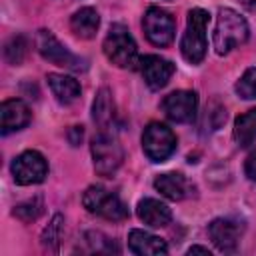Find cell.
Instances as JSON below:
<instances>
[{
    "label": "cell",
    "mask_w": 256,
    "mask_h": 256,
    "mask_svg": "<svg viewBox=\"0 0 256 256\" xmlns=\"http://www.w3.org/2000/svg\"><path fill=\"white\" fill-rule=\"evenodd\" d=\"M250 36L248 22L244 20L242 14H238L232 8H220L216 16V26H214V50L216 54L224 56L232 48L244 44Z\"/></svg>",
    "instance_id": "6da1fadb"
},
{
    "label": "cell",
    "mask_w": 256,
    "mask_h": 256,
    "mask_svg": "<svg viewBox=\"0 0 256 256\" xmlns=\"http://www.w3.org/2000/svg\"><path fill=\"white\" fill-rule=\"evenodd\" d=\"M210 20V14L204 8H192L188 12L186 20V32L180 40V52L186 62L200 64L206 56V24Z\"/></svg>",
    "instance_id": "7a4b0ae2"
},
{
    "label": "cell",
    "mask_w": 256,
    "mask_h": 256,
    "mask_svg": "<svg viewBox=\"0 0 256 256\" xmlns=\"http://www.w3.org/2000/svg\"><path fill=\"white\" fill-rule=\"evenodd\" d=\"M102 48H104L106 58L118 68H134L136 64H140L136 42L130 36L128 28L122 26V24H112L110 26Z\"/></svg>",
    "instance_id": "3957f363"
},
{
    "label": "cell",
    "mask_w": 256,
    "mask_h": 256,
    "mask_svg": "<svg viewBox=\"0 0 256 256\" xmlns=\"http://www.w3.org/2000/svg\"><path fill=\"white\" fill-rule=\"evenodd\" d=\"M90 152H92L96 174H100L104 178H112L124 160V152H122L120 142L112 134H108L106 130H100L94 136V140L90 144Z\"/></svg>",
    "instance_id": "277c9868"
},
{
    "label": "cell",
    "mask_w": 256,
    "mask_h": 256,
    "mask_svg": "<svg viewBox=\"0 0 256 256\" xmlns=\"http://www.w3.org/2000/svg\"><path fill=\"white\" fill-rule=\"evenodd\" d=\"M82 204L88 212H92L96 216H102L106 220H112V222H120V220L128 218L126 204L116 194L104 190L102 186L86 188V192L82 196Z\"/></svg>",
    "instance_id": "5b68a950"
},
{
    "label": "cell",
    "mask_w": 256,
    "mask_h": 256,
    "mask_svg": "<svg viewBox=\"0 0 256 256\" xmlns=\"http://www.w3.org/2000/svg\"><path fill=\"white\" fill-rule=\"evenodd\" d=\"M36 48L44 60H48L60 68H66V70H84L86 68V62L80 56L72 54L50 30H38Z\"/></svg>",
    "instance_id": "8992f818"
},
{
    "label": "cell",
    "mask_w": 256,
    "mask_h": 256,
    "mask_svg": "<svg viewBox=\"0 0 256 256\" xmlns=\"http://www.w3.org/2000/svg\"><path fill=\"white\" fill-rule=\"evenodd\" d=\"M142 150L152 162H164L176 150L174 132L162 122H150L142 134Z\"/></svg>",
    "instance_id": "52a82bcc"
},
{
    "label": "cell",
    "mask_w": 256,
    "mask_h": 256,
    "mask_svg": "<svg viewBox=\"0 0 256 256\" xmlns=\"http://www.w3.org/2000/svg\"><path fill=\"white\" fill-rule=\"evenodd\" d=\"M14 182L20 186H30V184H40L46 174H48V164L46 158L36 152V150H26L18 154L10 166Z\"/></svg>",
    "instance_id": "ba28073f"
},
{
    "label": "cell",
    "mask_w": 256,
    "mask_h": 256,
    "mask_svg": "<svg viewBox=\"0 0 256 256\" xmlns=\"http://www.w3.org/2000/svg\"><path fill=\"white\" fill-rule=\"evenodd\" d=\"M142 28L146 38L154 46H168L174 40V18L158 6H150L146 10L142 18Z\"/></svg>",
    "instance_id": "9c48e42d"
},
{
    "label": "cell",
    "mask_w": 256,
    "mask_h": 256,
    "mask_svg": "<svg viewBox=\"0 0 256 256\" xmlns=\"http://www.w3.org/2000/svg\"><path fill=\"white\" fill-rule=\"evenodd\" d=\"M196 108H198V96H196V92H190V90L170 92L162 100L164 114L172 122H178V124L192 122V118L196 116Z\"/></svg>",
    "instance_id": "30bf717a"
},
{
    "label": "cell",
    "mask_w": 256,
    "mask_h": 256,
    "mask_svg": "<svg viewBox=\"0 0 256 256\" xmlns=\"http://www.w3.org/2000/svg\"><path fill=\"white\" fill-rule=\"evenodd\" d=\"M140 74L144 78V82L152 88V90H160L168 84V80L174 74V64L166 58L160 56H144L140 58Z\"/></svg>",
    "instance_id": "8fae6325"
},
{
    "label": "cell",
    "mask_w": 256,
    "mask_h": 256,
    "mask_svg": "<svg viewBox=\"0 0 256 256\" xmlns=\"http://www.w3.org/2000/svg\"><path fill=\"white\" fill-rule=\"evenodd\" d=\"M242 226L230 218H216L208 226V234L220 252H234L238 246Z\"/></svg>",
    "instance_id": "7c38bea8"
},
{
    "label": "cell",
    "mask_w": 256,
    "mask_h": 256,
    "mask_svg": "<svg viewBox=\"0 0 256 256\" xmlns=\"http://www.w3.org/2000/svg\"><path fill=\"white\" fill-rule=\"evenodd\" d=\"M30 108L24 100L20 98H12L2 102L0 106V128L2 134H10L16 130H22L28 122H30Z\"/></svg>",
    "instance_id": "4fadbf2b"
},
{
    "label": "cell",
    "mask_w": 256,
    "mask_h": 256,
    "mask_svg": "<svg viewBox=\"0 0 256 256\" xmlns=\"http://www.w3.org/2000/svg\"><path fill=\"white\" fill-rule=\"evenodd\" d=\"M136 214H138V218H140L144 224H148V226H152V228L166 226V224H170V220H172L170 208H168L164 202L156 200V198H144V200H140L138 206H136Z\"/></svg>",
    "instance_id": "5bb4252c"
},
{
    "label": "cell",
    "mask_w": 256,
    "mask_h": 256,
    "mask_svg": "<svg viewBox=\"0 0 256 256\" xmlns=\"http://www.w3.org/2000/svg\"><path fill=\"white\" fill-rule=\"evenodd\" d=\"M128 248L134 254H140V256H160V254L168 252V246L162 238H158L154 234H148L144 230H130Z\"/></svg>",
    "instance_id": "9a60e30c"
},
{
    "label": "cell",
    "mask_w": 256,
    "mask_h": 256,
    "mask_svg": "<svg viewBox=\"0 0 256 256\" xmlns=\"http://www.w3.org/2000/svg\"><path fill=\"white\" fill-rule=\"evenodd\" d=\"M154 188H156L162 196H166V198H170V200H182V198H186V196L190 194V190H192L190 182H188L182 174H178V172H166V174L156 176Z\"/></svg>",
    "instance_id": "2e32d148"
},
{
    "label": "cell",
    "mask_w": 256,
    "mask_h": 256,
    "mask_svg": "<svg viewBox=\"0 0 256 256\" xmlns=\"http://www.w3.org/2000/svg\"><path fill=\"white\" fill-rule=\"evenodd\" d=\"M48 80V86L52 90V94L56 96V100L64 106L72 104L78 100L80 96V84L72 78V76H64V74H56V72H50L46 76Z\"/></svg>",
    "instance_id": "e0dca14e"
},
{
    "label": "cell",
    "mask_w": 256,
    "mask_h": 256,
    "mask_svg": "<svg viewBox=\"0 0 256 256\" xmlns=\"http://www.w3.org/2000/svg\"><path fill=\"white\" fill-rule=\"evenodd\" d=\"M98 24H100V18H98V12L90 6H84L80 8L78 12H74V16L70 18V28L72 32L78 36V38H94L96 30H98Z\"/></svg>",
    "instance_id": "ac0fdd59"
},
{
    "label": "cell",
    "mask_w": 256,
    "mask_h": 256,
    "mask_svg": "<svg viewBox=\"0 0 256 256\" xmlns=\"http://www.w3.org/2000/svg\"><path fill=\"white\" fill-rule=\"evenodd\" d=\"M114 100L108 88H102L96 98H94V106H92V118L98 124L100 130H108L110 124L114 122Z\"/></svg>",
    "instance_id": "d6986e66"
},
{
    "label": "cell",
    "mask_w": 256,
    "mask_h": 256,
    "mask_svg": "<svg viewBox=\"0 0 256 256\" xmlns=\"http://www.w3.org/2000/svg\"><path fill=\"white\" fill-rule=\"evenodd\" d=\"M234 140L238 146L246 148L256 142V108L240 114L234 122Z\"/></svg>",
    "instance_id": "ffe728a7"
},
{
    "label": "cell",
    "mask_w": 256,
    "mask_h": 256,
    "mask_svg": "<svg viewBox=\"0 0 256 256\" xmlns=\"http://www.w3.org/2000/svg\"><path fill=\"white\" fill-rule=\"evenodd\" d=\"M26 52H28V42L22 34L12 36L4 46V58L8 64H20L24 60Z\"/></svg>",
    "instance_id": "44dd1931"
},
{
    "label": "cell",
    "mask_w": 256,
    "mask_h": 256,
    "mask_svg": "<svg viewBox=\"0 0 256 256\" xmlns=\"http://www.w3.org/2000/svg\"><path fill=\"white\" fill-rule=\"evenodd\" d=\"M62 224H64V218L60 214H56L50 220V224L44 228V232H42V244L50 252H56L58 250V242L62 238Z\"/></svg>",
    "instance_id": "7402d4cb"
},
{
    "label": "cell",
    "mask_w": 256,
    "mask_h": 256,
    "mask_svg": "<svg viewBox=\"0 0 256 256\" xmlns=\"http://www.w3.org/2000/svg\"><path fill=\"white\" fill-rule=\"evenodd\" d=\"M42 214V200L40 198H30L14 206V216H18L22 222H32Z\"/></svg>",
    "instance_id": "603a6c76"
},
{
    "label": "cell",
    "mask_w": 256,
    "mask_h": 256,
    "mask_svg": "<svg viewBox=\"0 0 256 256\" xmlns=\"http://www.w3.org/2000/svg\"><path fill=\"white\" fill-rule=\"evenodd\" d=\"M236 94L244 100H256V68H248L236 82Z\"/></svg>",
    "instance_id": "cb8c5ba5"
},
{
    "label": "cell",
    "mask_w": 256,
    "mask_h": 256,
    "mask_svg": "<svg viewBox=\"0 0 256 256\" xmlns=\"http://www.w3.org/2000/svg\"><path fill=\"white\" fill-rule=\"evenodd\" d=\"M244 174L248 176V180L256 182V150H252L244 162Z\"/></svg>",
    "instance_id": "d4e9b609"
},
{
    "label": "cell",
    "mask_w": 256,
    "mask_h": 256,
    "mask_svg": "<svg viewBox=\"0 0 256 256\" xmlns=\"http://www.w3.org/2000/svg\"><path fill=\"white\" fill-rule=\"evenodd\" d=\"M82 136H84L82 126H72V128L68 130V140H70L72 146H78V144L82 142Z\"/></svg>",
    "instance_id": "484cf974"
},
{
    "label": "cell",
    "mask_w": 256,
    "mask_h": 256,
    "mask_svg": "<svg viewBox=\"0 0 256 256\" xmlns=\"http://www.w3.org/2000/svg\"><path fill=\"white\" fill-rule=\"evenodd\" d=\"M188 254H206V256H210V250L204 248V246H192V248L188 250Z\"/></svg>",
    "instance_id": "4316f807"
}]
</instances>
